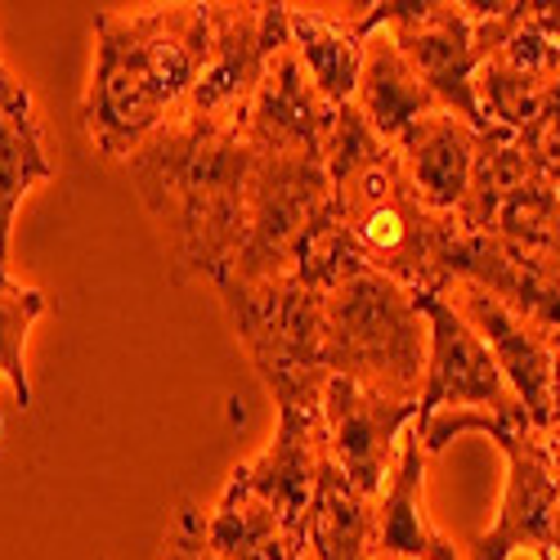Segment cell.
<instances>
[{
    "instance_id": "obj_1",
    "label": "cell",
    "mask_w": 560,
    "mask_h": 560,
    "mask_svg": "<svg viewBox=\"0 0 560 560\" xmlns=\"http://www.w3.org/2000/svg\"><path fill=\"white\" fill-rule=\"evenodd\" d=\"M126 175L162 229L175 278L220 283L247 224L252 144L243 130L175 117L126 158Z\"/></svg>"
},
{
    "instance_id": "obj_2",
    "label": "cell",
    "mask_w": 560,
    "mask_h": 560,
    "mask_svg": "<svg viewBox=\"0 0 560 560\" xmlns=\"http://www.w3.org/2000/svg\"><path fill=\"white\" fill-rule=\"evenodd\" d=\"M207 5H149L95 14V68L81 100L85 135L104 158H130L184 117L207 63Z\"/></svg>"
},
{
    "instance_id": "obj_3",
    "label": "cell",
    "mask_w": 560,
    "mask_h": 560,
    "mask_svg": "<svg viewBox=\"0 0 560 560\" xmlns=\"http://www.w3.org/2000/svg\"><path fill=\"white\" fill-rule=\"evenodd\" d=\"M323 158H328L337 224L354 252L412 296H444L453 288V247L462 224L417 198L395 144H386L359 108L346 104L332 117Z\"/></svg>"
},
{
    "instance_id": "obj_4",
    "label": "cell",
    "mask_w": 560,
    "mask_h": 560,
    "mask_svg": "<svg viewBox=\"0 0 560 560\" xmlns=\"http://www.w3.org/2000/svg\"><path fill=\"white\" fill-rule=\"evenodd\" d=\"M431 328L417 296L354 256L323 292V368L372 395L422 404Z\"/></svg>"
},
{
    "instance_id": "obj_5",
    "label": "cell",
    "mask_w": 560,
    "mask_h": 560,
    "mask_svg": "<svg viewBox=\"0 0 560 560\" xmlns=\"http://www.w3.org/2000/svg\"><path fill=\"white\" fill-rule=\"evenodd\" d=\"M422 435L427 453H440L448 440L476 431L489 435L506 453V489L493 529H485L462 560H511L516 551H529L538 560H560V466L551 462V448L542 431L525 412H435L427 422H412Z\"/></svg>"
},
{
    "instance_id": "obj_6",
    "label": "cell",
    "mask_w": 560,
    "mask_h": 560,
    "mask_svg": "<svg viewBox=\"0 0 560 560\" xmlns=\"http://www.w3.org/2000/svg\"><path fill=\"white\" fill-rule=\"evenodd\" d=\"M337 224L323 153H252L243 243L220 283H265L301 273L314 243ZM215 283V288H220Z\"/></svg>"
},
{
    "instance_id": "obj_7",
    "label": "cell",
    "mask_w": 560,
    "mask_h": 560,
    "mask_svg": "<svg viewBox=\"0 0 560 560\" xmlns=\"http://www.w3.org/2000/svg\"><path fill=\"white\" fill-rule=\"evenodd\" d=\"M224 310L278 408H314L328 390L323 368V288L301 273L265 283H220Z\"/></svg>"
},
{
    "instance_id": "obj_8",
    "label": "cell",
    "mask_w": 560,
    "mask_h": 560,
    "mask_svg": "<svg viewBox=\"0 0 560 560\" xmlns=\"http://www.w3.org/2000/svg\"><path fill=\"white\" fill-rule=\"evenodd\" d=\"M368 23L372 32L386 27L395 36L408 68L444 113L462 117L480 135L489 130L476 100V72L485 68V50L476 40L471 10L444 5V0H386V5H368Z\"/></svg>"
},
{
    "instance_id": "obj_9",
    "label": "cell",
    "mask_w": 560,
    "mask_h": 560,
    "mask_svg": "<svg viewBox=\"0 0 560 560\" xmlns=\"http://www.w3.org/2000/svg\"><path fill=\"white\" fill-rule=\"evenodd\" d=\"M207 63L189 104H184V117L243 130L273 55L292 45L288 5H207Z\"/></svg>"
},
{
    "instance_id": "obj_10",
    "label": "cell",
    "mask_w": 560,
    "mask_h": 560,
    "mask_svg": "<svg viewBox=\"0 0 560 560\" xmlns=\"http://www.w3.org/2000/svg\"><path fill=\"white\" fill-rule=\"evenodd\" d=\"M431 328V354H427V390L417 404V422L435 412H525L521 399L511 395L506 377L498 372L489 346L466 323L448 296H417Z\"/></svg>"
},
{
    "instance_id": "obj_11",
    "label": "cell",
    "mask_w": 560,
    "mask_h": 560,
    "mask_svg": "<svg viewBox=\"0 0 560 560\" xmlns=\"http://www.w3.org/2000/svg\"><path fill=\"white\" fill-rule=\"evenodd\" d=\"M412 422L417 404L372 395L346 377H332L323 390V431H328L332 466L363 498H382Z\"/></svg>"
},
{
    "instance_id": "obj_12",
    "label": "cell",
    "mask_w": 560,
    "mask_h": 560,
    "mask_svg": "<svg viewBox=\"0 0 560 560\" xmlns=\"http://www.w3.org/2000/svg\"><path fill=\"white\" fill-rule=\"evenodd\" d=\"M328 466L332 453H328V431H323V404L278 408L273 440L252 462L233 466V480L247 493H256L273 516H283L292 529L310 538V511Z\"/></svg>"
},
{
    "instance_id": "obj_13",
    "label": "cell",
    "mask_w": 560,
    "mask_h": 560,
    "mask_svg": "<svg viewBox=\"0 0 560 560\" xmlns=\"http://www.w3.org/2000/svg\"><path fill=\"white\" fill-rule=\"evenodd\" d=\"M453 283H476L551 341L560 337V265L542 252L506 243L498 233L462 229L453 247Z\"/></svg>"
},
{
    "instance_id": "obj_14",
    "label": "cell",
    "mask_w": 560,
    "mask_h": 560,
    "mask_svg": "<svg viewBox=\"0 0 560 560\" xmlns=\"http://www.w3.org/2000/svg\"><path fill=\"white\" fill-rule=\"evenodd\" d=\"M453 301V310L480 332V341L489 346L498 372L506 377L511 395L521 399L525 417L534 422V431H547L551 417V368H556V341L547 332H538L534 323H525L521 314H511L502 301H493L485 288L476 283H453L444 292Z\"/></svg>"
},
{
    "instance_id": "obj_15",
    "label": "cell",
    "mask_w": 560,
    "mask_h": 560,
    "mask_svg": "<svg viewBox=\"0 0 560 560\" xmlns=\"http://www.w3.org/2000/svg\"><path fill=\"white\" fill-rule=\"evenodd\" d=\"M337 108L314 90L301 55L278 50L243 121L252 153H323Z\"/></svg>"
},
{
    "instance_id": "obj_16",
    "label": "cell",
    "mask_w": 560,
    "mask_h": 560,
    "mask_svg": "<svg viewBox=\"0 0 560 560\" xmlns=\"http://www.w3.org/2000/svg\"><path fill=\"white\" fill-rule=\"evenodd\" d=\"M480 139L485 135L476 126H466L462 117L444 108L412 121L395 139V153L412 179V189L431 211L457 215V207L466 202V189H471L476 162H480Z\"/></svg>"
},
{
    "instance_id": "obj_17",
    "label": "cell",
    "mask_w": 560,
    "mask_h": 560,
    "mask_svg": "<svg viewBox=\"0 0 560 560\" xmlns=\"http://www.w3.org/2000/svg\"><path fill=\"white\" fill-rule=\"evenodd\" d=\"M427 444L408 427L399 462L377 498V538L372 560H462V551L427 516Z\"/></svg>"
},
{
    "instance_id": "obj_18",
    "label": "cell",
    "mask_w": 560,
    "mask_h": 560,
    "mask_svg": "<svg viewBox=\"0 0 560 560\" xmlns=\"http://www.w3.org/2000/svg\"><path fill=\"white\" fill-rule=\"evenodd\" d=\"M292 23V50L301 55L310 81L332 108L354 104L359 72H363V45L372 36L368 5L359 14H332V10H305L288 5Z\"/></svg>"
},
{
    "instance_id": "obj_19",
    "label": "cell",
    "mask_w": 560,
    "mask_h": 560,
    "mask_svg": "<svg viewBox=\"0 0 560 560\" xmlns=\"http://www.w3.org/2000/svg\"><path fill=\"white\" fill-rule=\"evenodd\" d=\"M354 108L386 144H395L412 121L440 113L435 95L417 81V72L408 68L404 50L386 27H377L363 45V72H359V90H354Z\"/></svg>"
},
{
    "instance_id": "obj_20",
    "label": "cell",
    "mask_w": 560,
    "mask_h": 560,
    "mask_svg": "<svg viewBox=\"0 0 560 560\" xmlns=\"http://www.w3.org/2000/svg\"><path fill=\"white\" fill-rule=\"evenodd\" d=\"M207 538L220 560H310V538L292 529L283 516H273L233 476L207 516Z\"/></svg>"
},
{
    "instance_id": "obj_21",
    "label": "cell",
    "mask_w": 560,
    "mask_h": 560,
    "mask_svg": "<svg viewBox=\"0 0 560 560\" xmlns=\"http://www.w3.org/2000/svg\"><path fill=\"white\" fill-rule=\"evenodd\" d=\"M55 179V162L45 153V130L27 90L14 100H0V269L10 265V233L19 202L36 184Z\"/></svg>"
},
{
    "instance_id": "obj_22",
    "label": "cell",
    "mask_w": 560,
    "mask_h": 560,
    "mask_svg": "<svg viewBox=\"0 0 560 560\" xmlns=\"http://www.w3.org/2000/svg\"><path fill=\"white\" fill-rule=\"evenodd\" d=\"M372 538H377V498H363L337 466H328L310 511V556L372 560Z\"/></svg>"
},
{
    "instance_id": "obj_23",
    "label": "cell",
    "mask_w": 560,
    "mask_h": 560,
    "mask_svg": "<svg viewBox=\"0 0 560 560\" xmlns=\"http://www.w3.org/2000/svg\"><path fill=\"white\" fill-rule=\"evenodd\" d=\"M40 314H45V292L14 283L10 269H0V377L14 386V399L23 408H32V377L23 363V346H27V332Z\"/></svg>"
},
{
    "instance_id": "obj_24",
    "label": "cell",
    "mask_w": 560,
    "mask_h": 560,
    "mask_svg": "<svg viewBox=\"0 0 560 560\" xmlns=\"http://www.w3.org/2000/svg\"><path fill=\"white\" fill-rule=\"evenodd\" d=\"M162 560H220L211 551V538H207V516L194 502L175 506V521H171L166 542H162Z\"/></svg>"
},
{
    "instance_id": "obj_25",
    "label": "cell",
    "mask_w": 560,
    "mask_h": 560,
    "mask_svg": "<svg viewBox=\"0 0 560 560\" xmlns=\"http://www.w3.org/2000/svg\"><path fill=\"white\" fill-rule=\"evenodd\" d=\"M521 149L529 153V162L538 166L542 179H551L560 189V100L521 135Z\"/></svg>"
},
{
    "instance_id": "obj_26",
    "label": "cell",
    "mask_w": 560,
    "mask_h": 560,
    "mask_svg": "<svg viewBox=\"0 0 560 560\" xmlns=\"http://www.w3.org/2000/svg\"><path fill=\"white\" fill-rule=\"evenodd\" d=\"M551 462L560 466V341H556V368H551V417H547V431H542Z\"/></svg>"
},
{
    "instance_id": "obj_27",
    "label": "cell",
    "mask_w": 560,
    "mask_h": 560,
    "mask_svg": "<svg viewBox=\"0 0 560 560\" xmlns=\"http://www.w3.org/2000/svg\"><path fill=\"white\" fill-rule=\"evenodd\" d=\"M19 90H27L14 72H10V63H5V55H0V100H14L19 95Z\"/></svg>"
},
{
    "instance_id": "obj_28",
    "label": "cell",
    "mask_w": 560,
    "mask_h": 560,
    "mask_svg": "<svg viewBox=\"0 0 560 560\" xmlns=\"http://www.w3.org/2000/svg\"><path fill=\"white\" fill-rule=\"evenodd\" d=\"M556 341H560V337H556Z\"/></svg>"
}]
</instances>
